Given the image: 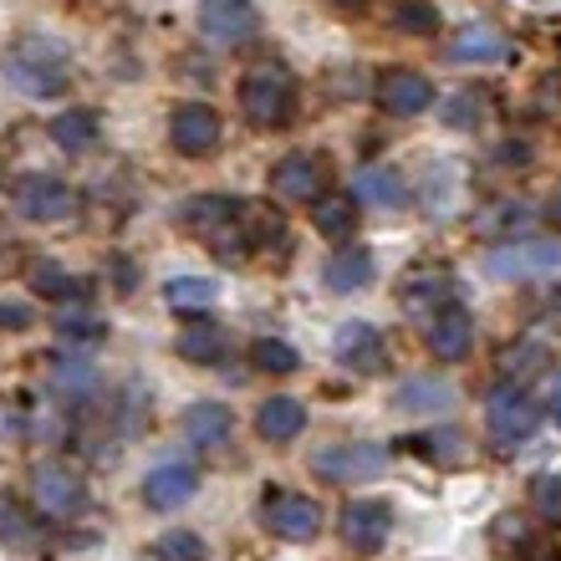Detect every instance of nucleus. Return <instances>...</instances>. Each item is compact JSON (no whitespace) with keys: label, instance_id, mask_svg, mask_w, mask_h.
<instances>
[{"label":"nucleus","instance_id":"30","mask_svg":"<svg viewBox=\"0 0 561 561\" xmlns=\"http://www.w3.org/2000/svg\"><path fill=\"white\" fill-rule=\"evenodd\" d=\"M485 118H490V92L485 88H465L444 103V123H449L455 134H474V128H485Z\"/></svg>","mask_w":561,"mask_h":561},{"label":"nucleus","instance_id":"18","mask_svg":"<svg viewBox=\"0 0 561 561\" xmlns=\"http://www.w3.org/2000/svg\"><path fill=\"white\" fill-rule=\"evenodd\" d=\"M424 342H428V353H434V363H465L474 347V317L465 307H444L424 327Z\"/></svg>","mask_w":561,"mask_h":561},{"label":"nucleus","instance_id":"3","mask_svg":"<svg viewBox=\"0 0 561 561\" xmlns=\"http://www.w3.org/2000/svg\"><path fill=\"white\" fill-rule=\"evenodd\" d=\"M240 113L251 128L276 134L296 118V77L286 61H255L251 72L240 77Z\"/></svg>","mask_w":561,"mask_h":561},{"label":"nucleus","instance_id":"29","mask_svg":"<svg viewBox=\"0 0 561 561\" xmlns=\"http://www.w3.org/2000/svg\"><path fill=\"white\" fill-rule=\"evenodd\" d=\"M26 280H31V291L46 296V301H82V280L72 271H61L57 261H31Z\"/></svg>","mask_w":561,"mask_h":561},{"label":"nucleus","instance_id":"6","mask_svg":"<svg viewBox=\"0 0 561 561\" xmlns=\"http://www.w3.org/2000/svg\"><path fill=\"white\" fill-rule=\"evenodd\" d=\"M11 205L31 225H61L77 215V190L57 174H26L11 184Z\"/></svg>","mask_w":561,"mask_h":561},{"label":"nucleus","instance_id":"31","mask_svg":"<svg viewBox=\"0 0 561 561\" xmlns=\"http://www.w3.org/2000/svg\"><path fill=\"white\" fill-rule=\"evenodd\" d=\"M551 363V347L547 342H516V347H505L501 353V373H505V383H526V378H536V373Z\"/></svg>","mask_w":561,"mask_h":561},{"label":"nucleus","instance_id":"25","mask_svg":"<svg viewBox=\"0 0 561 561\" xmlns=\"http://www.w3.org/2000/svg\"><path fill=\"white\" fill-rule=\"evenodd\" d=\"M353 199H357V205L399 209L403 199H409V190H403V179L393 174V169H378V163H368V169H357V179H353Z\"/></svg>","mask_w":561,"mask_h":561},{"label":"nucleus","instance_id":"14","mask_svg":"<svg viewBox=\"0 0 561 561\" xmlns=\"http://www.w3.org/2000/svg\"><path fill=\"white\" fill-rule=\"evenodd\" d=\"M199 495V465L190 459H169L159 470L144 474V505L148 511H179Z\"/></svg>","mask_w":561,"mask_h":561},{"label":"nucleus","instance_id":"9","mask_svg":"<svg viewBox=\"0 0 561 561\" xmlns=\"http://www.w3.org/2000/svg\"><path fill=\"white\" fill-rule=\"evenodd\" d=\"M332 190V163L327 153H286L271 169V194L280 205H317Z\"/></svg>","mask_w":561,"mask_h":561},{"label":"nucleus","instance_id":"15","mask_svg":"<svg viewBox=\"0 0 561 561\" xmlns=\"http://www.w3.org/2000/svg\"><path fill=\"white\" fill-rule=\"evenodd\" d=\"M337 526H342V541L353 551H383L388 536H393V511L383 501H347Z\"/></svg>","mask_w":561,"mask_h":561},{"label":"nucleus","instance_id":"2","mask_svg":"<svg viewBox=\"0 0 561 561\" xmlns=\"http://www.w3.org/2000/svg\"><path fill=\"white\" fill-rule=\"evenodd\" d=\"M0 72L26 98H61L72 82V57L51 36H15L0 57Z\"/></svg>","mask_w":561,"mask_h":561},{"label":"nucleus","instance_id":"1","mask_svg":"<svg viewBox=\"0 0 561 561\" xmlns=\"http://www.w3.org/2000/svg\"><path fill=\"white\" fill-rule=\"evenodd\" d=\"M179 225L220 261H245L255 251L251 225H245V199H230V194H194L179 209Z\"/></svg>","mask_w":561,"mask_h":561},{"label":"nucleus","instance_id":"16","mask_svg":"<svg viewBox=\"0 0 561 561\" xmlns=\"http://www.w3.org/2000/svg\"><path fill=\"white\" fill-rule=\"evenodd\" d=\"M490 276H505V280H526V276H541V271H557L561 266V245L551 240H511L501 251H490Z\"/></svg>","mask_w":561,"mask_h":561},{"label":"nucleus","instance_id":"26","mask_svg":"<svg viewBox=\"0 0 561 561\" xmlns=\"http://www.w3.org/2000/svg\"><path fill=\"white\" fill-rule=\"evenodd\" d=\"M449 403H455V388L439 378H409L393 388V409H403V414H444Z\"/></svg>","mask_w":561,"mask_h":561},{"label":"nucleus","instance_id":"37","mask_svg":"<svg viewBox=\"0 0 561 561\" xmlns=\"http://www.w3.org/2000/svg\"><path fill=\"white\" fill-rule=\"evenodd\" d=\"M107 332L103 317H92V311H61L57 317V337L61 342H98Z\"/></svg>","mask_w":561,"mask_h":561},{"label":"nucleus","instance_id":"39","mask_svg":"<svg viewBox=\"0 0 561 561\" xmlns=\"http://www.w3.org/2000/svg\"><path fill=\"white\" fill-rule=\"evenodd\" d=\"M21 327H31V307H26V301L0 296V332H21Z\"/></svg>","mask_w":561,"mask_h":561},{"label":"nucleus","instance_id":"11","mask_svg":"<svg viewBox=\"0 0 561 561\" xmlns=\"http://www.w3.org/2000/svg\"><path fill=\"white\" fill-rule=\"evenodd\" d=\"M220 138H225V123L209 103H179L174 113H169V144H174L184 159H205V153H215Z\"/></svg>","mask_w":561,"mask_h":561},{"label":"nucleus","instance_id":"13","mask_svg":"<svg viewBox=\"0 0 561 561\" xmlns=\"http://www.w3.org/2000/svg\"><path fill=\"white\" fill-rule=\"evenodd\" d=\"M399 301L409 317H419V322H434L444 307H455V280H449V271L444 266H419L403 276L399 286Z\"/></svg>","mask_w":561,"mask_h":561},{"label":"nucleus","instance_id":"4","mask_svg":"<svg viewBox=\"0 0 561 561\" xmlns=\"http://www.w3.org/2000/svg\"><path fill=\"white\" fill-rule=\"evenodd\" d=\"M199 36L209 51H245L261 36V11L251 0H199Z\"/></svg>","mask_w":561,"mask_h":561},{"label":"nucleus","instance_id":"28","mask_svg":"<svg viewBox=\"0 0 561 561\" xmlns=\"http://www.w3.org/2000/svg\"><path fill=\"white\" fill-rule=\"evenodd\" d=\"M98 113L92 107H67V113H57L51 118V144L67 148V153H88L92 144H98Z\"/></svg>","mask_w":561,"mask_h":561},{"label":"nucleus","instance_id":"22","mask_svg":"<svg viewBox=\"0 0 561 561\" xmlns=\"http://www.w3.org/2000/svg\"><path fill=\"white\" fill-rule=\"evenodd\" d=\"M236 434V414L225 409V403L205 399V403H190V414H184V439L194 449H225Z\"/></svg>","mask_w":561,"mask_h":561},{"label":"nucleus","instance_id":"38","mask_svg":"<svg viewBox=\"0 0 561 561\" xmlns=\"http://www.w3.org/2000/svg\"><path fill=\"white\" fill-rule=\"evenodd\" d=\"M153 557L159 561H205V541L194 531H169V536H159Z\"/></svg>","mask_w":561,"mask_h":561},{"label":"nucleus","instance_id":"35","mask_svg":"<svg viewBox=\"0 0 561 561\" xmlns=\"http://www.w3.org/2000/svg\"><path fill=\"white\" fill-rule=\"evenodd\" d=\"M251 363L261 373H276V378H286V373L301 368V353H296L291 342H280V337H261L251 347Z\"/></svg>","mask_w":561,"mask_h":561},{"label":"nucleus","instance_id":"44","mask_svg":"<svg viewBox=\"0 0 561 561\" xmlns=\"http://www.w3.org/2000/svg\"><path fill=\"white\" fill-rule=\"evenodd\" d=\"M541 215H547V225H551V230H557V236H561V184L547 194V205H541Z\"/></svg>","mask_w":561,"mask_h":561},{"label":"nucleus","instance_id":"32","mask_svg":"<svg viewBox=\"0 0 561 561\" xmlns=\"http://www.w3.org/2000/svg\"><path fill=\"white\" fill-rule=\"evenodd\" d=\"M36 536H42L36 516H31L15 495H5V490H0V547H31Z\"/></svg>","mask_w":561,"mask_h":561},{"label":"nucleus","instance_id":"41","mask_svg":"<svg viewBox=\"0 0 561 561\" xmlns=\"http://www.w3.org/2000/svg\"><path fill=\"white\" fill-rule=\"evenodd\" d=\"M495 159H501V169H531V144L511 138V144L495 148Z\"/></svg>","mask_w":561,"mask_h":561},{"label":"nucleus","instance_id":"10","mask_svg":"<svg viewBox=\"0 0 561 561\" xmlns=\"http://www.w3.org/2000/svg\"><path fill=\"white\" fill-rule=\"evenodd\" d=\"M388 465V455L378 444H327L311 455V474H322L327 485H363V480H378Z\"/></svg>","mask_w":561,"mask_h":561},{"label":"nucleus","instance_id":"24","mask_svg":"<svg viewBox=\"0 0 561 561\" xmlns=\"http://www.w3.org/2000/svg\"><path fill=\"white\" fill-rule=\"evenodd\" d=\"M311 225H317V236H322V240H337V245H347V240L357 236V199H353V194L327 190L322 199L311 205Z\"/></svg>","mask_w":561,"mask_h":561},{"label":"nucleus","instance_id":"27","mask_svg":"<svg viewBox=\"0 0 561 561\" xmlns=\"http://www.w3.org/2000/svg\"><path fill=\"white\" fill-rule=\"evenodd\" d=\"M409 455L434 459V465H465L470 459V439L459 428H428V434H414V439H399Z\"/></svg>","mask_w":561,"mask_h":561},{"label":"nucleus","instance_id":"42","mask_svg":"<svg viewBox=\"0 0 561 561\" xmlns=\"http://www.w3.org/2000/svg\"><path fill=\"white\" fill-rule=\"evenodd\" d=\"M536 113H561V72H551L547 82H541V92H536Z\"/></svg>","mask_w":561,"mask_h":561},{"label":"nucleus","instance_id":"7","mask_svg":"<svg viewBox=\"0 0 561 561\" xmlns=\"http://www.w3.org/2000/svg\"><path fill=\"white\" fill-rule=\"evenodd\" d=\"M485 428L495 444H526L541 428V403L526 393V383H501L485 399Z\"/></svg>","mask_w":561,"mask_h":561},{"label":"nucleus","instance_id":"36","mask_svg":"<svg viewBox=\"0 0 561 561\" xmlns=\"http://www.w3.org/2000/svg\"><path fill=\"white\" fill-rule=\"evenodd\" d=\"M531 511L547 520V526L561 531V474H536L531 480Z\"/></svg>","mask_w":561,"mask_h":561},{"label":"nucleus","instance_id":"43","mask_svg":"<svg viewBox=\"0 0 561 561\" xmlns=\"http://www.w3.org/2000/svg\"><path fill=\"white\" fill-rule=\"evenodd\" d=\"M526 215H531V209H526V205H505L501 215H490V220H485V230H490V236H501V230H511V225H520V220H526Z\"/></svg>","mask_w":561,"mask_h":561},{"label":"nucleus","instance_id":"45","mask_svg":"<svg viewBox=\"0 0 561 561\" xmlns=\"http://www.w3.org/2000/svg\"><path fill=\"white\" fill-rule=\"evenodd\" d=\"M551 414H557V424H561V373H551Z\"/></svg>","mask_w":561,"mask_h":561},{"label":"nucleus","instance_id":"20","mask_svg":"<svg viewBox=\"0 0 561 561\" xmlns=\"http://www.w3.org/2000/svg\"><path fill=\"white\" fill-rule=\"evenodd\" d=\"M174 353L184 357V363H194V368H215V363H225V353H230V332H225L220 322H209V317H190L184 332L174 337Z\"/></svg>","mask_w":561,"mask_h":561},{"label":"nucleus","instance_id":"23","mask_svg":"<svg viewBox=\"0 0 561 561\" xmlns=\"http://www.w3.org/2000/svg\"><path fill=\"white\" fill-rule=\"evenodd\" d=\"M301 428H307V403L301 399H266L261 409H255V434L266 444H291L301 439Z\"/></svg>","mask_w":561,"mask_h":561},{"label":"nucleus","instance_id":"17","mask_svg":"<svg viewBox=\"0 0 561 561\" xmlns=\"http://www.w3.org/2000/svg\"><path fill=\"white\" fill-rule=\"evenodd\" d=\"M378 103L393 118H419L428 103H434V82L414 67H393V72L378 77Z\"/></svg>","mask_w":561,"mask_h":561},{"label":"nucleus","instance_id":"46","mask_svg":"<svg viewBox=\"0 0 561 561\" xmlns=\"http://www.w3.org/2000/svg\"><path fill=\"white\" fill-rule=\"evenodd\" d=\"M332 5H337V11H363L368 0H332Z\"/></svg>","mask_w":561,"mask_h":561},{"label":"nucleus","instance_id":"33","mask_svg":"<svg viewBox=\"0 0 561 561\" xmlns=\"http://www.w3.org/2000/svg\"><path fill=\"white\" fill-rule=\"evenodd\" d=\"M388 26L399 31V36H439V11L428 0H393Z\"/></svg>","mask_w":561,"mask_h":561},{"label":"nucleus","instance_id":"40","mask_svg":"<svg viewBox=\"0 0 561 561\" xmlns=\"http://www.w3.org/2000/svg\"><path fill=\"white\" fill-rule=\"evenodd\" d=\"M516 561H561V547H557V536H531L526 547H520Z\"/></svg>","mask_w":561,"mask_h":561},{"label":"nucleus","instance_id":"21","mask_svg":"<svg viewBox=\"0 0 561 561\" xmlns=\"http://www.w3.org/2000/svg\"><path fill=\"white\" fill-rule=\"evenodd\" d=\"M373 276H378V261H373V251H363V245H337L332 261L322 266V280L332 286V291H342V296L368 291Z\"/></svg>","mask_w":561,"mask_h":561},{"label":"nucleus","instance_id":"12","mask_svg":"<svg viewBox=\"0 0 561 561\" xmlns=\"http://www.w3.org/2000/svg\"><path fill=\"white\" fill-rule=\"evenodd\" d=\"M332 353H337L342 368L363 373V378H373V373L388 368V342L373 322H342L337 337H332Z\"/></svg>","mask_w":561,"mask_h":561},{"label":"nucleus","instance_id":"5","mask_svg":"<svg viewBox=\"0 0 561 561\" xmlns=\"http://www.w3.org/2000/svg\"><path fill=\"white\" fill-rule=\"evenodd\" d=\"M31 501H36L42 516L72 520L88 511V485H82V474H77L67 459H42V465L31 470Z\"/></svg>","mask_w":561,"mask_h":561},{"label":"nucleus","instance_id":"34","mask_svg":"<svg viewBox=\"0 0 561 561\" xmlns=\"http://www.w3.org/2000/svg\"><path fill=\"white\" fill-rule=\"evenodd\" d=\"M163 296H169V307L174 311H205V307H215L220 286L205 280V276H174L169 286H163Z\"/></svg>","mask_w":561,"mask_h":561},{"label":"nucleus","instance_id":"8","mask_svg":"<svg viewBox=\"0 0 561 561\" xmlns=\"http://www.w3.org/2000/svg\"><path fill=\"white\" fill-rule=\"evenodd\" d=\"M261 520H266V531L280 536V541H317L327 511L311 495H301V490H266L261 495Z\"/></svg>","mask_w":561,"mask_h":561},{"label":"nucleus","instance_id":"19","mask_svg":"<svg viewBox=\"0 0 561 561\" xmlns=\"http://www.w3.org/2000/svg\"><path fill=\"white\" fill-rule=\"evenodd\" d=\"M511 36H501L495 26H465L444 42V57L459 67H490V61H511Z\"/></svg>","mask_w":561,"mask_h":561}]
</instances>
